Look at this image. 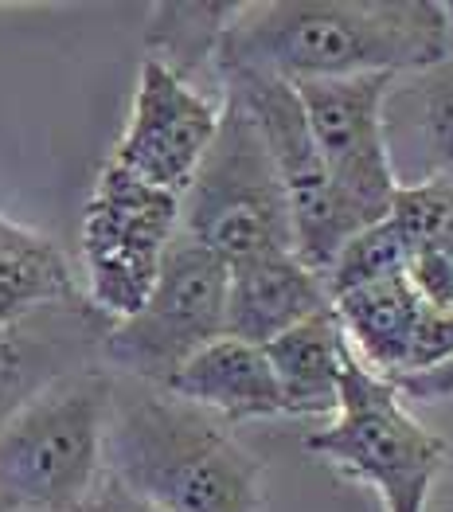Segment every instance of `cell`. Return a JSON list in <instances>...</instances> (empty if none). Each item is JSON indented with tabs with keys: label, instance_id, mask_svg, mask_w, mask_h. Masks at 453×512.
Here are the masks:
<instances>
[{
	"label": "cell",
	"instance_id": "1",
	"mask_svg": "<svg viewBox=\"0 0 453 512\" xmlns=\"http://www.w3.org/2000/svg\"><path fill=\"white\" fill-rule=\"evenodd\" d=\"M453 51L438 0H247L235 8L219 71H254L282 83L407 75Z\"/></svg>",
	"mask_w": 453,
	"mask_h": 512
},
{
	"label": "cell",
	"instance_id": "18",
	"mask_svg": "<svg viewBox=\"0 0 453 512\" xmlns=\"http://www.w3.org/2000/svg\"><path fill=\"white\" fill-rule=\"evenodd\" d=\"M83 294L71 270H4L0 274V329L28 317L47 301H63Z\"/></svg>",
	"mask_w": 453,
	"mask_h": 512
},
{
	"label": "cell",
	"instance_id": "12",
	"mask_svg": "<svg viewBox=\"0 0 453 512\" xmlns=\"http://www.w3.org/2000/svg\"><path fill=\"white\" fill-rule=\"evenodd\" d=\"M325 309H332L325 274L309 270L293 251L250 258L227 274V337L270 344Z\"/></svg>",
	"mask_w": 453,
	"mask_h": 512
},
{
	"label": "cell",
	"instance_id": "10",
	"mask_svg": "<svg viewBox=\"0 0 453 512\" xmlns=\"http://www.w3.org/2000/svg\"><path fill=\"white\" fill-rule=\"evenodd\" d=\"M219 110L223 98L176 79L157 59H145L129 122L110 161L161 192L184 196L219 129Z\"/></svg>",
	"mask_w": 453,
	"mask_h": 512
},
{
	"label": "cell",
	"instance_id": "3",
	"mask_svg": "<svg viewBox=\"0 0 453 512\" xmlns=\"http://www.w3.org/2000/svg\"><path fill=\"white\" fill-rule=\"evenodd\" d=\"M110 391L114 376L94 364L0 423V512H71L98 489Z\"/></svg>",
	"mask_w": 453,
	"mask_h": 512
},
{
	"label": "cell",
	"instance_id": "19",
	"mask_svg": "<svg viewBox=\"0 0 453 512\" xmlns=\"http://www.w3.org/2000/svg\"><path fill=\"white\" fill-rule=\"evenodd\" d=\"M403 403L418 399V403H438V399H450L453 395V360L430 368V372H418V376H403L395 384H387Z\"/></svg>",
	"mask_w": 453,
	"mask_h": 512
},
{
	"label": "cell",
	"instance_id": "5",
	"mask_svg": "<svg viewBox=\"0 0 453 512\" xmlns=\"http://www.w3.org/2000/svg\"><path fill=\"white\" fill-rule=\"evenodd\" d=\"M305 450L332 462L336 473L375 485L387 512H426L430 489L450 458V446L422 427L352 352L340 380V407L329 427L305 438Z\"/></svg>",
	"mask_w": 453,
	"mask_h": 512
},
{
	"label": "cell",
	"instance_id": "7",
	"mask_svg": "<svg viewBox=\"0 0 453 512\" xmlns=\"http://www.w3.org/2000/svg\"><path fill=\"white\" fill-rule=\"evenodd\" d=\"M180 227V196L106 161L83 215V298L118 325L149 298Z\"/></svg>",
	"mask_w": 453,
	"mask_h": 512
},
{
	"label": "cell",
	"instance_id": "21",
	"mask_svg": "<svg viewBox=\"0 0 453 512\" xmlns=\"http://www.w3.org/2000/svg\"><path fill=\"white\" fill-rule=\"evenodd\" d=\"M446 16H450V28H453V4H446Z\"/></svg>",
	"mask_w": 453,
	"mask_h": 512
},
{
	"label": "cell",
	"instance_id": "14",
	"mask_svg": "<svg viewBox=\"0 0 453 512\" xmlns=\"http://www.w3.org/2000/svg\"><path fill=\"white\" fill-rule=\"evenodd\" d=\"M332 313L348 337L352 356L371 376L391 384L395 376H403L411 368L414 341H418V329L426 317V301L414 294L403 270L332 298Z\"/></svg>",
	"mask_w": 453,
	"mask_h": 512
},
{
	"label": "cell",
	"instance_id": "8",
	"mask_svg": "<svg viewBox=\"0 0 453 512\" xmlns=\"http://www.w3.org/2000/svg\"><path fill=\"white\" fill-rule=\"evenodd\" d=\"M219 94L235 98L247 110L278 169V180L289 200L293 255L309 270L329 274V266L356 231L348 227V219L332 196L329 172L313 145V133H309L293 83H282L274 75H254V71H219Z\"/></svg>",
	"mask_w": 453,
	"mask_h": 512
},
{
	"label": "cell",
	"instance_id": "17",
	"mask_svg": "<svg viewBox=\"0 0 453 512\" xmlns=\"http://www.w3.org/2000/svg\"><path fill=\"white\" fill-rule=\"evenodd\" d=\"M235 8L239 4H227V0H219V4H200V0L153 4L149 24H145V43H149L145 59H157L176 79L223 98L219 75H215V55H219V40H223Z\"/></svg>",
	"mask_w": 453,
	"mask_h": 512
},
{
	"label": "cell",
	"instance_id": "2",
	"mask_svg": "<svg viewBox=\"0 0 453 512\" xmlns=\"http://www.w3.org/2000/svg\"><path fill=\"white\" fill-rule=\"evenodd\" d=\"M102 462L157 512H262L258 454L231 423L165 387L114 376Z\"/></svg>",
	"mask_w": 453,
	"mask_h": 512
},
{
	"label": "cell",
	"instance_id": "4",
	"mask_svg": "<svg viewBox=\"0 0 453 512\" xmlns=\"http://www.w3.org/2000/svg\"><path fill=\"white\" fill-rule=\"evenodd\" d=\"M176 231L223 258L227 270L250 258L293 251L286 188L250 114L235 98H223L219 129L180 196Z\"/></svg>",
	"mask_w": 453,
	"mask_h": 512
},
{
	"label": "cell",
	"instance_id": "13",
	"mask_svg": "<svg viewBox=\"0 0 453 512\" xmlns=\"http://www.w3.org/2000/svg\"><path fill=\"white\" fill-rule=\"evenodd\" d=\"M165 391L219 415L223 423H247V419H274L286 415L282 391L274 380V368L262 352V344H247L239 337H219L204 344L172 380Z\"/></svg>",
	"mask_w": 453,
	"mask_h": 512
},
{
	"label": "cell",
	"instance_id": "20",
	"mask_svg": "<svg viewBox=\"0 0 453 512\" xmlns=\"http://www.w3.org/2000/svg\"><path fill=\"white\" fill-rule=\"evenodd\" d=\"M71 512H157L153 505H145L141 497H133L129 489H122L110 473L98 481V489L86 497L79 509H71Z\"/></svg>",
	"mask_w": 453,
	"mask_h": 512
},
{
	"label": "cell",
	"instance_id": "9",
	"mask_svg": "<svg viewBox=\"0 0 453 512\" xmlns=\"http://www.w3.org/2000/svg\"><path fill=\"white\" fill-rule=\"evenodd\" d=\"M391 75H360V79H313L293 83L313 145L325 161L332 196L352 231L387 219L395 204V176L383 149L379 102Z\"/></svg>",
	"mask_w": 453,
	"mask_h": 512
},
{
	"label": "cell",
	"instance_id": "6",
	"mask_svg": "<svg viewBox=\"0 0 453 512\" xmlns=\"http://www.w3.org/2000/svg\"><path fill=\"white\" fill-rule=\"evenodd\" d=\"M227 262L176 231L161 274L133 317L110 325L102 368L110 376L168 387V380L227 333Z\"/></svg>",
	"mask_w": 453,
	"mask_h": 512
},
{
	"label": "cell",
	"instance_id": "11",
	"mask_svg": "<svg viewBox=\"0 0 453 512\" xmlns=\"http://www.w3.org/2000/svg\"><path fill=\"white\" fill-rule=\"evenodd\" d=\"M379 126L399 188L453 176V51L387 83Z\"/></svg>",
	"mask_w": 453,
	"mask_h": 512
},
{
	"label": "cell",
	"instance_id": "16",
	"mask_svg": "<svg viewBox=\"0 0 453 512\" xmlns=\"http://www.w3.org/2000/svg\"><path fill=\"white\" fill-rule=\"evenodd\" d=\"M387 223L407 247V282L414 294L453 313V176L399 188Z\"/></svg>",
	"mask_w": 453,
	"mask_h": 512
},
{
	"label": "cell",
	"instance_id": "15",
	"mask_svg": "<svg viewBox=\"0 0 453 512\" xmlns=\"http://www.w3.org/2000/svg\"><path fill=\"white\" fill-rule=\"evenodd\" d=\"M262 352L274 368L286 415H336L340 380L352 348L332 309L305 317L282 337L262 344Z\"/></svg>",
	"mask_w": 453,
	"mask_h": 512
}]
</instances>
